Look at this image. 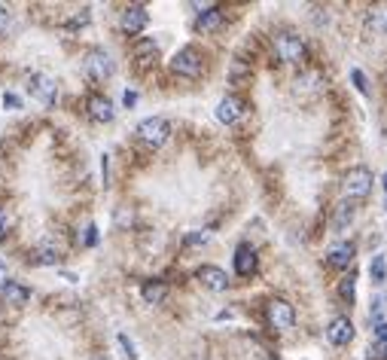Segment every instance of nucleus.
<instances>
[{"instance_id":"13","label":"nucleus","mask_w":387,"mask_h":360,"mask_svg":"<svg viewBox=\"0 0 387 360\" xmlns=\"http://www.w3.org/2000/svg\"><path fill=\"white\" fill-rule=\"evenodd\" d=\"M256 269H259L256 247L244 241V245L235 247V272H238L241 278H250V275H256Z\"/></svg>"},{"instance_id":"33","label":"nucleus","mask_w":387,"mask_h":360,"mask_svg":"<svg viewBox=\"0 0 387 360\" xmlns=\"http://www.w3.org/2000/svg\"><path fill=\"white\" fill-rule=\"evenodd\" d=\"M122 104H125V107H134V104H138V92H125V95H122Z\"/></svg>"},{"instance_id":"20","label":"nucleus","mask_w":387,"mask_h":360,"mask_svg":"<svg viewBox=\"0 0 387 360\" xmlns=\"http://www.w3.org/2000/svg\"><path fill=\"white\" fill-rule=\"evenodd\" d=\"M366 28L372 34H387V3H375L366 13Z\"/></svg>"},{"instance_id":"26","label":"nucleus","mask_w":387,"mask_h":360,"mask_svg":"<svg viewBox=\"0 0 387 360\" xmlns=\"http://www.w3.org/2000/svg\"><path fill=\"white\" fill-rule=\"evenodd\" d=\"M351 82H354V86H357V92H360V95H369V82H366V73L360 71V68H354V71H351Z\"/></svg>"},{"instance_id":"17","label":"nucleus","mask_w":387,"mask_h":360,"mask_svg":"<svg viewBox=\"0 0 387 360\" xmlns=\"http://www.w3.org/2000/svg\"><path fill=\"white\" fill-rule=\"evenodd\" d=\"M223 22H226V15H223L220 6H205L196 19V31H201V34H214V31L223 28Z\"/></svg>"},{"instance_id":"21","label":"nucleus","mask_w":387,"mask_h":360,"mask_svg":"<svg viewBox=\"0 0 387 360\" xmlns=\"http://www.w3.org/2000/svg\"><path fill=\"white\" fill-rule=\"evenodd\" d=\"M156 52H159V43H156V40H140V43L134 46V55H138V62H153Z\"/></svg>"},{"instance_id":"34","label":"nucleus","mask_w":387,"mask_h":360,"mask_svg":"<svg viewBox=\"0 0 387 360\" xmlns=\"http://www.w3.org/2000/svg\"><path fill=\"white\" fill-rule=\"evenodd\" d=\"M0 236H6V217H3V211H0Z\"/></svg>"},{"instance_id":"35","label":"nucleus","mask_w":387,"mask_h":360,"mask_svg":"<svg viewBox=\"0 0 387 360\" xmlns=\"http://www.w3.org/2000/svg\"><path fill=\"white\" fill-rule=\"evenodd\" d=\"M384 192H387V174H384Z\"/></svg>"},{"instance_id":"25","label":"nucleus","mask_w":387,"mask_h":360,"mask_svg":"<svg viewBox=\"0 0 387 360\" xmlns=\"http://www.w3.org/2000/svg\"><path fill=\"white\" fill-rule=\"evenodd\" d=\"M37 263H40V266H55V263H58V250L49 247V245H43V247L37 250Z\"/></svg>"},{"instance_id":"30","label":"nucleus","mask_w":387,"mask_h":360,"mask_svg":"<svg viewBox=\"0 0 387 360\" xmlns=\"http://www.w3.org/2000/svg\"><path fill=\"white\" fill-rule=\"evenodd\" d=\"M119 345H122V351H125V354H129L131 360L138 357V351H134V342H131L129 336H125V333H119Z\"/></svg>"},{"instance_id":"24","label":"nucleus","mask_w":387,"mask_h":360,"mask_svg":"<svg viewBox=\"0 0 387 360\" xmlns=\"http://www.w3.org/2000/svg\"><path fill=\"white\" fill-rule=\"evenodd\" d=\"M210 241V232L207 229H196V232H189L187 238H183V245L187 247H198V245H207Z\"/></svg>"},{"instance_id":"22","label":"nucleus","mask_w":387,"mask_h":360,"mask_svg":"<svg viewBox=\"0 0 387 360\" xmlns=\"http://www.w3.org/2000/svg\"><path fill=\"white\" fill-rule=\"evenodd\" d=\"M369 275H372V281L375 284H384L387 281V259L378 254V257H372V266H369Z\"/></svg>"},{"instance_id":"15","label":"nucleus","mask_w":387,"mask_h":360,"mask_svg":"<svg viewBox=\"0 0 387 360\" xmlns=\"http://www.w3.org/2000/svg\"><path fill=\"white\" fill-rule=\"evenodd\" d=\"M323 73L321 71H314V68H308V71H302L296 80H293V89L299 92V95H321L323 92Z\"/></svg>"},{"instance_id":"7","label":"nucleus","mask_w":387,"mask_h":360,"mask_svg":"<svg viewBox=\"0 0 387 360\" xmlns=\"http://www.w3.org/2000/svg\"><path fill=\"white\" fill-rule=\"evenodd\" d=\"M28 92H31V98H37L43 107L55 104V98H58L55 80L46 77V73H31V77H28Z\"/></svg>"},{"instance_id":"31","label":"nucleus","mask_w":387,"mask_h":360,"mask_svg":"<svg viewBox=\"0 0 387 360\" xmlns=\"http://www.w3.org/2000/svg\"><path fill=\"white\" fill-rule=\"evenodd\" d=\"M3 107H10V110H19V107H22L19 95H13V92H6V95H3Z\"/></svg>"},{"instance_id":"11","label":"nucleus","mask_w":387,"mask_h":360,"mask_svg":"<svg viewBox=\"0 0 387 360\" xmlns=\"http://www.w3.org/2000/svg\"><path fill=\"white\" fill-rule=\"evenodd\" d=\"M357 257V247L354 241H335V245L326 250V266H333V269H351V263H354Z\"/></svg>"},{"instance_id":"27","label":"nucleus","mask_w":387,"mask_h":360,"mask_svg":"<svg viewBox=\"0 0 387 360\" xmlns=\"http://www.w3.org/2000/svg\"><path fill=\"white\" fill-rule=\"evenodd\" d=\"M10 28H13V13H10V6L0 3V37H6Z\"/></svg>"},{"instance_id":"9","label":"nucleus","mask_w":387,"mask_h":360,"mask_svg":"<svg viewBox=\"0 0 387 360\" xmlns=\"http://www.w3.org/2000/svg\"><path fill=\"white\" fill-rule=\"evenodd\" d=\"M122 31L125 34H140V31L149 24V13H147V6L144 3H131V6H125L122 10Z\"/></svg>"},{"instance_id":"16","label":"nucleus","mask_w":387,"mask_h":360,"mask_svg":"<svg viewBox=\"0 0 387 360\" xmlns=\"http://www.w3.org/2000/svg\"><path fill=\"white\" fill-rule=\"evenodd\" d=\"M0 296L6 299V305H15V308H22V305L31 299V290L24 287L22 281H15V278H6L3 284H0Z\"/></svg>"},{"instance_id":"8","label":"nucleus","mask_w":387,"mask_h":360,"mask_svg":"<svg viewBox=\"0 0 387 360\" xmlns=\"http://www.w3.org/2000/svg\"><path fill=\"white\" fill-rule=\"evenodd\" d=\"M196 281H201V287L210 293H226L229 290V275H226L220 266H198L196 269Z\"/></svg>"},{"instance_id":"3","label":"nucleus","mask_w":387,"mask_h":360,"mask_svg":"<svg viewBox=\"0 0 387 360\" xmlns=\"http://www.w3.org/2000/svg\"><path fill=\"white\" fill-rule=\"evenodd\" d=\"M138 138L153 150L165 147L168 138H171V122H168L165 116H147V120L138 122Z\"/></svg>"},{"instance_id":"6","label":"nucleus","mask_w":387,"mask_h":360,"mask_svg":"<svg viewBox=\"0 0 387 360\" xmlns=\"http://www.w3.org/2000/svg\"><path fill=\"white\" fill-rule=\"evenodd\" d=\"M265 317H268V324H272V330L287 333V330H293V324H296V308H293L287 299H272V303L265 305Z\"/></svg>"},{"instance_id":"18","label":"nucleus","mask_w":387,"mask_h":360,"mask_svg":"<svg viewBox=\"0 0 387 360\" xmlns=\"http://www.w3.org/2000/svg\"><path fill=\"white\" fill-rule=\"evenodd\" d=\"M354 214H357V208L351 205V202H339L335 205V211H333V232H344L351 223H354Z\"/></svg>"},{"instance_id":"1","label":"nucleus","mask_w":387,"mask_h":360,"mask_svg":"<svg viewBox=\"0 0 387 360\" xmlns=\"http://www.w3.org/2000/svg\"><path fill=\"white\" fill-rule=\"evenodd\" d=\"M272 46H275L277 62H284V64H302L308 58V43L299 34H293V31H281V34H275Z\"/></svg>"},{"instance_id":"12","label":"nucleus","mask_w":387,"mask_h":360,"mask_svg":"<svg viewBox=\"0 0 387 360\" xmlns=\"http://www.w3.org/2000/svg\"><path fill=\"white\" fill-rule=\"evenodd\" d=\"M86 113H89L92 122H101V125L113 122V116H116L113 101H110V98H104V95H98V92L86 98Z\"/></svg>"},{"instance_id":"5","label":"nucleus","mask_w":387,"mask_h":360,"mask_svg":"<svg viewBox=\"0 0 387 360\" xmlns=\"http://www.w3.org/2000/svg\"><path fill=\"white\" fill-rule=\"evenodd\" d=\"M82 68H86L89 73V80H95V82H107L116 73V64H113V58L104 52V49H89L86 58H82Z\"/></svg>"},{"instance_id":"4","label":"nucleus","mask_w":387,"mask_h":360,"mask_svg":"<svg viewBox=\"0 0 387 360\" xmlns=\"http://www.w3.org/2000/svg\"><path fill=\"white\" fill-rule=\"evenodd\" d=\"M372 171L366 168V165H357V168H348V174L342 178V192L348 199H366L369 192H372Z\"/></svg>"},{"instance_id":"23","label":"nucleus","mask_w":387,"mask_h":360,"mask_svg":"<svg viewBox=\"0 0 387 360\" xmlns=\"http://www.w3.org/2000/svg\"><path fill=\"white\" fill-rule=\"evenodd\" d=\"M354 275H348V278H342V284H339V293H342V299L348 305H354Z\"/></svg>"},{"instance_id":"28","label":"nucleus","mask_w":387,"mask_h":360,"mask_svg":"<svg viewBox=\"0 0 387 360\" xmlns=\"http://www.w3.org/2000/svg\"><path fill=\"white\" fill-rule=\"evenodd\" d=\"M241 80H250V68H247V64H241V62H235L232 64V82L238 86Z\"/></svg>"},{"instance_id":"10","label":"nucleus","mask_w":387,"mask_h":360,"mask_svg":"<svg viewBox=\"0 0 387 360\" xmlns=\"http://www.w3.org/2000/svg\"><path fill=\"white\" fill-rule=\"evenodd\" d=\"M217 120H220L223 125H235V122H241L244 120V113H247V104L241 101L238 95H226L220 104H217Z\"/></svg>"},{"instance_id":"29","label":"nucleus","mask_w":387,"mask_h":360,"mask_svg":"<svg viewBox=\"0 0 387 360\" xmlns=\"http://www.w3.org/2000/svg\"><path fill=\"white\" fill-rule=\"evenodd\" d=\"M82 245H86V247H95V245H98V226H95V223H89V226H86V236H82Z\"/></svg>"},{"instance_id":"14","label":"nucleus","mask_w":387,"mask_h":360,"mask_svg":"<svg viewBox=\"0 0 387 360\" xmlns=\"http://www.w3.org/2000/svg\"><path fill=\"white\" fill-rule=\"evenodd\" d=\"M326 339L339 348L351 345L354 342V324H351V317H333L330 326H326Z\"/></svg>"},{"instance_id":"19","label":"nucleus","mask_w":387,"mask_h":360,"mask_svg":"<svg viewBox=\"0 0 387 360\" xmlns=\"http://www.w3.org/2000/svg\"><path fill=\"white\" fill-rule=\"evenodd\" d=\"M140 296H144L147 305H162L168 299V284L165 281H147L144 287H140Z\"/></svg>"},{"instance_id":"32","label":"nucleus","mask_w":387,"mask_h":360,"mask_svg":"<svg viewBox=\"0 0 387 360\" xmlns=\"http://www.w3.org/2000/svg\"><path fill=\"white\" fill-rule=\"evenodd\" d=\"M375 339L381 342V345H387V321H381V324H375Z\"/></svg>"},{"instance_id":"2","label":"nucleus","mask_w":387,"mask_h":360,"mask_svg":"<svg viewBox=\"0 0 387 360\" xmlns=\"http://www.w3.org/2000/svg\"><path fill=\"white\" fill-rule=\"evenodd\" d=\"M171 71L183 80H198L201 73H205V58H201L196 46H183L171 58Z\"/></svg>"}]
</instances>
